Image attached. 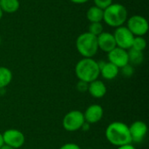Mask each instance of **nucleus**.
<instances>
[{"instance_id":"1","label":"nucleus","mask_w":149,"mask_h":149,"mask_svg":"<svg viewBox=\"0 0 149 149\" xmlns=\"http://www.w3.org/2000/svg\"><path fill=\"white\" fill-rule=\"evenodd\" d=\"M107 141L115 147H120L126 144H132L128 126L121 121H113L110 123L105 132Z\"/></svg>"},{"instance_id":"2","label":"nucleus","mask_w":149,"mask_h":149,"mask_svg":"<svg viewBox=\"0 0 149 149\" xmlns=\"http://www.w3.org/2000/svg\"><path fill=\"white\" fill-rule=\"evenodd\" d=\"M75 74L79 80L88 84L98 79L100 77L98 62L93 58H83L76 64Z\"/></svg>"},{"instance_id":"3","label":"nucleus","mask_w":149,"mask_h":149,"mask_svg":"<svg viewBox=\"0 0 149 149\" xmlns=\"http://www.w3.org/2000/svg\"><path fill=\"white\" fill-rule=\"evenodd\" d=\"M127 10L121 3H112L104 10L103 21L111 27H120L127 20Z\"/></svg>"},{"instance_id":"4","label":"nucleus","mask_w":149,"mask_h":149,"mask_svg":"<svg viewBox=\"0 0 149 149\" xmlns=\"http://www.w3.org/2000/svg\"><path fill=\"white\" fill-rule=\"evenodd\" d=\"M76 49L83 58H93L99 50L97 37L88 31L81 33L76 39Z\"/></svg>"},{"instance_id":"5","label":"nucleus","mask_w":149,"mask_h":149,"mask_svg":"<svg viewBox=\"0 0 149 149\" xmlns=\"http://www.w3.org/2000/svg\"><path fill=\"white\" fill-rule=\"evenodd\" d=\"M86 120L82 112L72 110L68 112L63 118L62 126L67 132H76L82 128Z\"/></svg>"},{"instance_id":"6","label":"nucleus","mask_w":149,"mask_h":149,"mask_svg":"<svg viewBox=\"0 0 149 149\" xmlns=\"http://www.w3.org/2000/svg\"><path fill=\"white\" fill-rule=\"evenodd\" d=\"M127 29L132 32V34L135 36L143 37L148 31L149 24L148 21L146 17L141 15H134L127 18Z\"/></svg>"},{"instance_id":"7","label":"nucleus","mask_w":149,"mask_h":149,"mask_svg":"<svg viewBox=\"0 0 149 149\" xmlns=\"http://www.w3.org/2000/svg\"><path fill=\"white\" fill-rule=\"evenodd\" d=\"M116 46L122 48L124 50H129L132 47V44L134 38V36L132 34V32L127 29V26H120L117 27L113 33Z\"/></svg>"},{"instance_id":"8","label":"nucleus","mask_w":149,"mask_h":149,"mask_svg":"<svg viewBox=\"0 0 149 149\" xmlns=\"http://www.w3.org/2000/svg\"><path fill=\"white\" fill-rule=\"evenodd\" d=\"M2 135H3V144L14 149L22 148L25 142V137L24 134L17 129H14V128L7 129L2 134Z\"/></svg>"},{"instance_id":"9","label":"nucleus","mask_w":149,"mask_h":149,"mask_svg":"<svg viewBox=\"0 0 149 149\" xmlns=\"http://www.w3.org/2000/svg\"><path fill=\"white\" fill-rule=\"evenodd\" d=\"M128 127L132 142L141 143L144 141L148 134V126L145 122L141 120H136Z\"/></svg>"},{"instance_id":"10","label":"nucleus","mask_w":149,"mask_h":149,"mask_svg":"<svg viewBox=\"0 0 149 149\" xmlns=\"http://www.w3.org/2000/svg\"><path fill=\"white\" fill-rule=\"evenodd\" d=\"M108 62L116 65L119 69L128 64V53L127 50H124L120 47H115L108 52Z\"/></svg>"},{"instance_id":"11","label":"nucleus","mask_w":149,"mask_h":149,"mask_svg":"<svg viewBox=\"0 0 149 149\" xmlns=\"http://www.w3.org/2000/svg\"><path fill=\"white\" fill-rule=\"evenodd\" d=\"M84 118L86 123L88 124H96L101 120L104 115V110L102 107L99 104H93L89 106L85 113H83Z\"/></svg>"},{"instance_id":"12","label":"nucleus","mask_w":149,"mask_h":149,"mask_svg":"<svg viewBox=\"0 0 149 149\" xmlns=\"http://www.w3.org/2000/svg\"><path fill=\"white\" fill-rule=\"evenodd\" d=\"M97 42H98V47L101 51L105 52H109L113 49H114L116 46V42L114 39V37L113 33L103 31L101 34H100L97 37Z\"/></svg>"},{"instance_id":"13","label":"nucleus","mask_w":149,"mask_h":149,"mask_svg":"<svg viewBox=\"0 0 149 149\" xmlns=\"http://www.w3.org/2000/svg\"><path fill=\"white\" fill-rule=\"evenodd\" d=\"M87 91L92 97L95 99H101L107 94V89L103 81L96 79L88 84Z\"/></svg>"},{"instance_id":"14","label":"nucleus","mask_w":149,"mask_h":149,"mask_svg":"<svg viewBox=\"0 0 149 149\" xmlns=\"http://www.w3.org/2000/svg\"><path fill=\"white\" fill-rule=\"evenodd\" d=\"M120 72V69L110 62H106L100 69V75L102 76L105 79L112 80L114 79Z\"/></svg>"},{"instance_id":"15","label":"nucleus","mask_w":149,"mask_h":149,"mask_svg":"<svg viewBox=\"0 0 149 149\" xmlns=\"http://www.w3.org/2000/svg\"><path fill=\"white\" fill-rule=\"evenodd\" d=\"M104 10L97 6H91L86 11V18L90 23L101 22L103 20Z\"/></svg>"},{"instance_id":"16","label":"nucleus","mask_w":149,"mask_h":149,"mask_svg":"<svg viewBox=\"0 0 149 149\" xmlns=\"http://www.w3.org/2000/svg\"><path fill=\"white\" fill-rule=\"evenodd\" d=\"M20 7L19 0H0V8L3 12L14 13Z\"/></svg>"},{"instance_id":"17","label":"nucleus","mask_w":149,"mask_h":149,"mask_svg":"<svg viewBox=\"0 0 149 149\" xmlns=\"http://www.w3.org/2000/svg\"><path fill=\"white\" fill-rule=\"evenodd\" d=\"M128 53V64L134 65H140L142 64L144 60V55L143 52H140L137 50H134L133 48H130L127 50Z\"/></svg>"},{"instance_id":"18","label":"nucleus","mask_w":149,"mask_h":149,"mask_svg":"<svg viewBox=\"0 0 149 149\" xmlns=\"http://www.w3.org/2000/svg\"><path fill=\"white\" fill-rule=\"evenodd\" d=\"M12 72L9 68L0 66V89H4L8 86L12 80Z\"/></svg>"},{"instance_id":"19","label":"nucleus","mask_w":149,"mask_h":149,"mask_svg":"<svg viewBox=\"0 0 149 149\" xmlns=\"http://www.w3.org/2000/svg\"><path fill=\"white\" fill-rule=\"evenodd\" d=\"M146 47H147V40L144 38V37L135 36L131 48L140 51V52H143L146 49Z\"/></svg>"},{"instance_id":"20","label":"nucleus","mask_w":149,"mask_h":149,"mask_svg":"<svg viewBox=\"0 0 149 149\" xmlns=\"http://www.w3.org/2000/svg\"><path fill=\"white\" fill-rule=\"evenodd\" d=\"M103 25L101 22H97V23H91L89 25V30L88 32L98 37L100 34L103 32Z\"/></svg>"},{"instance_id":"21","label":"nucleus","mask_w":149,"mask_h":149,"mask_svg":"<svg viewBox=\"0 0 149 149\" xmlns=\"http://www.w3.org/2000/svg\"><path fill=\"white\" fill-rule=\"evenodd\" d=\"M121 70V73L124 77H127V78H130L134 75V68L132 65L130 64H127L126 65H124L123 67L120 68Z\"/></svg>"},{"instance_id":"22","label":"nucleus","mask_w":149,"mask_h":149,"mask_svg":"<svg viewBox=\"0 0 149 149\" xmlns=\"http://www.w3.org/2000/svg\"><path fill=\"white\" fill-rule=\"evenodd\" d=\"M93 2L95 6L100 8L103 10L113 3V0H93Z\"/></svg>"},{"instance_id":"23","label":"nucleus","mask_w":149,"mask_h":149,"mask_svg":"<svg viewBox=\"0 0 149 149\" xmlns=\"http://www.w3.org/2000/svg\"><path fill=\"white\" fill-rule=\"evenodd\" d=\"M77 90L80 93H85L87 91L88 89V83H86L84 81H81V80H79L78 84H77Z\"/></svg>"},{"instance_id":"24","label":"nucleus","mask_w":149,"mask_h":149,"mask_svg":"<svg viewBox=\"0 0 149 149\" xmlns=\"http://www.w3.org/2000/svg\"><path fill=\"white\" fill-rule=\"evenodd\" d=\"M59 149H81L80 147L76 144V143H72V142H69V143H65L64 145H62Z\"/></svg>"},{"instance_id":"25","label":"nucleus","mask_w":149,"mask_h":149,"mask_svg":"<svg viewBox=\"0 0 149 149\" xmlns=\"http://www.w3.org/2000/svg\"><path fill=\"white\" fill-rule=\"evenodd\" d=\"M117 149H136L132 144H126V145H123V146H120V147H118Z\"/></svg>"},{"instance_id":"26","label":"nucleus","mask_w":149,"mask_h":149,"mask_svg":"<svg viewBox=\"0 0 149 149\" xmlns=\"http://www.w3.org/2000/svg\"><path fill=\"white\" fill-rule=\"evenodd\" d=\"M72 3H77V4H82V3H85L86 2H88L89 0H70Z\"/></svg>"},{"instance_id":"27","label":"nucleus","mask_w":149,"mask_h":149,"mask_svg":"<svg viewBox=\"0 0 149 149\" xmlns=\"http://www.w3.org/2000/svg\"><path fill=\"white\" fill-rule=\"evenodd\" d=\"M0 149H14V148H10V147H9V146H7V145L3 144V145L0 148Z\"/></svg>"},{"instance_id":"28","label":"nucleus","mask_w":149,"mask_h":149,"mask_svg":"<svg viewBox=\"0 0 149 149\" xmlns=\"http://www.w3.org/2000/svg\"><path fill=\"white\" fill-rule=\"evenodd\" d=\"M3 145V135L2 134L0 133V148Z\"/></svg>"},{"instance_id":"29","label":"nucleus","mask_w":149,"mask_h":149,"mask_svg":"<svg viewBox=\"0 0 149 149\" xmlns=\"http://www.w3.org/2000/svg\"><path fill=\"white\" fill-rule=\"evenodd\" d=\"M3 12L2 11V10H1V8H0V20H1L2 17H3Z\"/></svg>"},{"instance_id":"30","label":"nucleus","mask_w":149,"mask_h":149,"mask_svg":"<svg viewBox=\"0 0 149 149\" xmlns=\"http://www.w3.org/2000/svg\"><path fill=\"white\" fill-rule=\"evenodd\" d=\"M1 41H2V40H1V36H0V45H1Z\"/></svg>"},{"instance_id":"31","label":"nucleus","mask_w":149,"mask_h":149,"mask_svg":"<svg viewBox=\"0 0 149 149\" xmlns=\"http://www.w3.org/2000/svg\"><path fill=\"white\" fill-rule=\"evenodd\" d=\"M86 149H93V148H86Z\"/></svg>"}]
</instances>
